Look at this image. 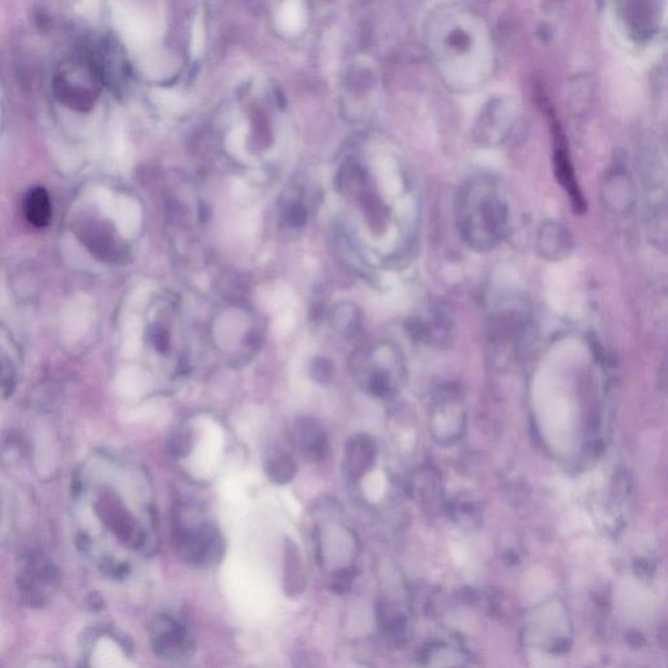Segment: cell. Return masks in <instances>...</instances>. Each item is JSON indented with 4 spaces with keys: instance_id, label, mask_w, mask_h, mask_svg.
Wrapping results in <instances>:
<instances>
[{
    "instance_id": "cell-14",
    "label": "cell",
    "mask_w": 668,
    "mask_h": 668,
    "mask_svg": "<svg viewBox=\"0 0 668 668\" xmlns=\"http://www.w3.org/2000/svg\"><path fill=\"white\" fill-rule=\"evenodd\" d=\"M444 508L460 524H474L482 515L481 499L471 492H460L452 498L445 499Z\"/></svg>"
},
{
    "instance_id": "cell-15",
    "label": "cell",
    "mask_w": 668,
    "mask_h": 668,
    "mask_svg": "<svg viewBox=\"0 0 668 668\" xmlns=\"http://www.w3.org/2000/svg\"><path fill=\"white\" fill-rule=\"evenodd\" d=\"M25 216L36 228H46L53 216L50 196L44 188H33L25 198Z\"/></svg>"
},
{
    "instance_id": "cell-2",
    "label": "cell",
    "mask_w": 668,
    "mask_h": 668,
    "mask_svg": "<svg viewBox=\"0 0 668 668\" xmlns=\"http://www.w3.org/2000/svg\"><path fill=\"white\" fill-rule=\"evenodd\" d=\"M456 218L461 237L473 250L485 252L498 246L509 226L508 201L498 179L478 174L462 184Z\"/></svg>"
},
{
    "instance_id": "cell-4",
    "label": "cell",
    "mask_w": 668,
    "mask_h": 668,
    "mask_svg": "<svg viewBox=\"0 0 668 668\" xmlns=\"http://www.w3.org/2000/svg\"><path fill=\"white\" fill-rule=\"evenodd\" d=\"M406 332L414 341L435 349H445L455 340L456 327L448 312L428 308L421 315L411 316L405 323Z\"/></svg>"
},
{
    "instance_id": "cell-3",
    "label": "cell",
    "mask_w": 668,
    "mask_h": 668,
    "mask_svg": "<svg viewBox=\"0 0 668 668\" xmlns=\"http://www.w3.org/2000/svg\"><path fill=\"white\" fill-rule=\"evenodd\" d=\"M427 428L440 447L460 443L468 428V404L460 384L447 381L435 389L428 409Z\"/></svg>"
},
{
    "instance_id": "cell-9",
    "label": "cell",
    "mask_w": 668,
    "mask_h": 668,
    "mask_svg": "<svg viewBox=\"0 0 668 668\" xmlns=\"http://www.w3.org/2000/svg\"><path fill=\"white\" fill-rule=\"evenodd\" d=\"M295 436H297L299 448L302 449L303 455L308 460L320 462L328 456V435L318 419L312 417L299 419L295 426Z\"/></svg>"
},
{
    "instance_id": "cell-5",
    "label": "cell",
    "mask_w": 668,
    "mask_h": 668,
    "mask_svg": "<svg viewBox=\"0 0 668 668\" xmlns=\"http://www.w3.org/2000/svg\"><path fill=\"white\" fill-rule=\"evenodd\" d=\"M512 118L513 110L509 104L503 100L492 101L479 117L474 135L481 144H499L511 130Z\"/></svg>"
},
{
    "instance_id": "cell-12",
    "label": "cell",
    "mask_w": 668,
    "mask_h": 668,
    "mask_svg": "<svg viewBox=\"0 0 668 668\" xmlns=\"http://www.w3.org/2000/svg\"><path fill=\"white\" fill-rule=\"evenodd\" d=\"M573 248L567 229L556 222H546L539 229L538 250L542 258L559 261L567 258Z\"/></svg>"
},
{
    "instance_id": "cell-11",
    "label": "cell",
    "mask_w": 668,
    "mask_h": 668,
    "mask_svg": "<svg viewBox=\"0 0 668 668\" xmlns=\"http://www.w3.org/2000/svg\"><path fill=\"white\" fill-rule=\"evenodd\" d=\"M410 491L415 501L428 505V507L445 504V499H447L439 471L430 464L423 465L415 471L410 482Z\"/></svg>"
},
{
    "instance_id": "cell-8",
    "label": "cell",
    "mask_w": 668,
    "mask_h": 668,
    "mask_svg": "<svg viewBox=\"0 0 668 668\" xmlns=\"http://www.w3.org/2000/svg\"><path fill=\"white\" fill-rule=\"evenodd\" d=\"M21 363L23 359L19 344L8 328L0 324V397L7 398L15 392Z\"/></svg>"
},
{
    "instance_id": "cell-18",
    "label": "cell",
    "mask_w": 668,
    "mask_h": 668,
    "mask_svg": "<svg viewBox=\"0 0 668 668\" xmlns=\"http://www.w3.org/2000/svg\"><path fill=\"white\" fill-rule=\"evenodd\" d=\"M336 374V367L329 358L316 357L310 366V375L312 380L319 384H328Z\"/></svg>"
},
{
    "instance_id": "cell-6",
    "label": "cell",
    "mask_w": 668,
    "mask_h": 668,
    "mask_svg": "<svg viewBox=\"0 0 668 668\" xmlns=\"http://www.w3.org/2000/svg\"><path fill=\"white\" fill-rule=\"evenodd\" d=\"M79 230L81 241L98 259L107 261V263H118L126 259V248L115 237L113 230L107 229L101 222H94V224L87 222L81 225Z\"/></svg>"
},
{
    "instance_id": "cell-1",
    "label": "cell",
    "mask_w": 668,
    "mask_h": 668,
    "mask_svg": "<svg viewBox=\"0 0 668 668\" xmlns=\"http://www.w3.org/2000/svg\"><path fill=\"white\" fill-rule=\"evenodd\" d=\"M426 25L428 51L445 83L462 89L486 80L492 72L494 51L481 17L451 4L432 12Z\"/></svg>"
},
{
    "instance_id": "cell-13",
    "label": "cell",
    "mask_w": 668,
    "mask_h": 668,
    "mask_svg": "<svg viewBox=\"0 0 668 668\" xmlns=\"http://www.w3.org/2000/svg\"><path fill=\"white\" fill-rule=\"evenodd\" d=\"M153 644L158 652L167 655V657L182 654L184 648H186V637H184L181 625L169 618L161 619L156 625Z\"/></svg>"
},
{
    "instance_id": "cell-7",
    "label": "cell",
    "mask_w": 668,
    "mask_h": 668,
    "mask_svg": "<svg viewBox=\"0 0 668 668\" xmlns=\"http://www.w3.org/2000/svg\"><path fill=\"white\" fill-rule=\"evenodd\" d=\"M554 128L555 152H554V169L556 178L562 184L565 191L568 192L569 199L572 201V207L576 212L585 211V200L582 196L580 186L576 181L575 170L571 158H569L567 144H565L564 134L559 123H552Z\"/></svg>"
},
{
    "instance_id": "cell-10",
    "label": "cell",
    "mask_w": 668,
    "mask_h": 668,
    "mask_svg": "<svg viewBox=\"0 0 668 668\" xmlns=\"http://www.w3.org/2000/svg\"><path fill=\"white\" fill-rule=\"evenodd\" d=\"M378 458V444L370 435H359L350 441L346 449L345 466L349 477L358 481L375 465Z\"/></svg>"
},
{
    "instance_id": "cell-20",
    "label": "cell",
    "mask_w": 668,
    "mask_h": 668,
    "mask_svg": "<svg viewBox=\"0 0 668 668\" xmlns=\"http://www.w3.org/2000/svg\"><path fill=\"white\" fill-rule=\"evenodd\" d=\"M166 448L170 456L175 458L186 457L192 448L190 436L177 432L167 440Z\"/></svg>"
},
{
    "instance_id": "cell-16",
    "label": "cell",
    "mask_w": 668,
    "mask_h": 668,
    "mask_svg": "<svg viewBox=\"0 0 668 668\" xmlns=\"http://www.w3.org/2000/svg\"><path fill=\"white\" fill-rule=\"evenodd\" d=\"M265 475L276 485H288L297 475V465L288 455L268 458L264 464Z\"/></svg>"
},
{
    "instance_id": "cell-17",
    "label": "cell",
    "mask_w": 668,
    "mask_h": 668,
    "mask_svg": "<svg viewBox=\"0 0 668 668\" xmlns=\"http://www.w3.org/2000/svg\"><path fill=\"white\" fill-rule=\"evenodd\" d=\"M334 327L338 332L345 334L346 337H353L361 328V312L355 307H346L345 310H336L334 314Z\"/></svg>"
},
{
    "instance_id": "cell-19",
    "label": "cell",
    "mask_w": 668,
    "mask_h": 668,
    "mask_svg": "<svg viewBox=\"0 0 668 668\" xmlns=\"http://www.w3.org/2000/svg\"><path fill=\"white\" fill-rule=\"evenodd\" d=\"M147 338L152 348L160 354L170 349V333L162 324L154 323L148 328Z\"/></svg>"
}]
</instances>
